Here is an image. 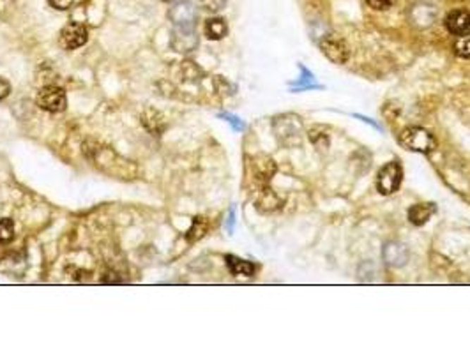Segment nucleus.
I'll return each mask as SVG.
<instances>
[{"instance_id": "nucleus-15", "label": "nucleus", "mask_w": 470, "mask_h": 353, "mask_svg": "<svg viewBox=\"0 0 470 353\" xmlns=\"http://www.w3.org/2000/svg\"><path fill=\"white\" fill-rule=\"evenodd\" d=\"M454 51L458 57L463 58H470V32H463L462 36L458 37L454 44Z\"/></svg>"}, {"instance_id": "nucleus-22", "label": "nucleus", "mask_w": 470, "mask_h": 353, "mask_svg": "<svg viewBox=\"0 0 470 353\" xmlns=\"http://www.w3.org/2000/svg\"><path fill=\"white\" fill-rule=\"evenodd\" d=\"M163 2H175V0H163Z\"/></svg>"}, {"instance_id": "nucleus-17", "label": "nucleus", "mask_w": 470, "mask_h": 353, "mask_svg": "<svg viewBox=\"0 0 470 353\" xmlns=\"http://www.w3.org/2000/svg\"><path fill=\"white\" fill-rule=\"evenodd\" d=\"M198 4H200L202 9L209 13H218L225 8L226 0H198Z\"/></svg>"}, {"instance_id": "nucleus-1", "label": "nucleus", "mask_w": 470, "mask_h": 353, "mask_svg": "<svg viewBox=\"0 0 470 353\" xmlns=\"http://www.w3.org/2000/svg\"><path fill=\"white\" fill-rule=\"evenodd\" d=\"M400 143L405 147L407 150H412V152H421V154H430L431 150L437 147L433 135L430 131L423 128H407L403 129L402 135H400Z\"/></svg>"}, {"instance_id": "nucleus-20", "label": "nucleus", "mask_w": 470, "mask_h": 353, "mask_svg": "<svg viewBox=\"0 0 470 353\" xmlns=\"http://www.w3.org/2000/svg\"><path fill=\"white\" fill-rule=\"evenodd\" d=\"M9 92H11V83H9L8 80L0 78V101L8 97Z\"/></svg>"}, {"instance_id": "nucleus-7", "label": "nucleus", "mask_w": 470, "mask_h": 353, "mask_svg": "<svg viewBox=\"0 0 470 353\" xmlns=\"http://www.w3.org/2000/svg\"><path fill=\"white\" fill-rule=\"evenodd\" d=\"M168 18L172 20V23L175 27L194 25L197 13H194V8L191 2H187V0H180V2H177V4L168 11Z\"/></svg>"}, {"instance_id": "nucleus-21", "label": "nucleus", "mask_w": 470, "mask_h": 353, "mask_svg": "<svg viewBox=\"0 0 470 353\" xmlns=\"http://www.w3.org/2000/svg\"><path fill=\"white\" fill-rule=\"evenodd\" d=\"M221 118H226V120L230 122V124L233 125L235 129H245V124H242L241 120H239L237 117H233V115H228V113H223Z\"/></svg>"}, {"instance_id": "nucleus-8", "label": "nucleus", "mask_w": 470, "mask_h": 353, "mask_svg": "<svg viewBox=\"0 0 470 353\" xmlns=\"http://www.w3.org/2000/svg\"><path fill=\"white\" fill-rule=\"evenodd\" d=\"M384 260L391 267H403L409 260V249L402 242H389L384 246Z\"/></svg>"}, {"instance_id": "nucleus-2", "label": "nucleus", "mask_w": 470, "mask_h": 353, "mask_svg": "<svg viewBox=\"0 0 470 353\" xmlns=\"http://www.w3.org/2000/svg\"><path fill=\"white\" fill-rule=\"evenodd\" d=\"M403 179V170L402 164L391 161V163L385 164L377 175V190L381 191V194H392L400 190Z\"/></svg>"}, {"instance_id": "nucleus-11", "label": "nucleus", "mask_w": 470, "mask_h": 353, "mask_svg": "<svg viewBox=\"0 0 470 353\" xmlns=\"http://www.w3.org/2000/svg\"><path fill=\"white\" fill-rule=\"evenodd\" d=\"M437 207L433 204H417L414 207H410L409 211V219L412 225L423 226L424 223H428L431 219V216L435 214Z\"/></svg>"}, {"instance_id": "nucleus-12", "label": "nucleus", "mask_w": 470, "mask_h": 353, "mask_svg": "<svg viewBox=\"0 0 470 353\" xmlns=\"http://www.w3.org/2000/svg\"><path fill=\"white\" fill-rule=\"evenodd\" d=\"M226 265H228L230 272H232L233 275H246V278H252L256 271V267L252 264V261L241 260V258L232 256V254L226 256Z\"/></svg>"}, {"instance_id": "nucleus-5", "label": "nucleus", "mask_w": 470, "mask_h": 353, "mask_svg": "<svg viewBox=\"0 0 470 353\" xmlns=\"http://www.w3.org/2000/svg\"><path fill=\"white\" fill-rule=\"evenodd\" d=\"M87 39H89L87 27L78 22H69L61 32L62 47L68 48V50H75V48L83 47V44L87 43Z\"/></svg>"}, {"instance_id": "nucleus-13", "label": "nucleus", "mask_w": 470, "mask_h": 353, "mask_svg": "<svg viewBox=\"0 0 470 353\" xmlns=\"http://www.w3.org/2000/svg\"><path fill=\"white\" fill-rule=\"evenodd\" d=\"M228 32V25L223 18H211L205 22V36L212 41L223 39Z\"/></svg>"}, {"instance_id": "nucleus-14", "label": "nucleus", "mask_w": 470, "mask_h": 353, "mask_svg": "<svg viewBox=\"0 0 470 353\" xmlns=\"http://www.w3.org/2000/svg\"><path fill=\"white\" fill-rule=\"evenodd\" d=\"M207 221H205V218H194L193 219V226L190 228V232H187V239L190 240H198L202 239V237L205 235V232H207Z\"/></svg>"}, {"instance_id": "nucleus-18", "label": "nucleus", "mask_w": 470, "mask_h": 353, "mask_svg": "<svg viewBox=\"0 0 470 353\" xmlns=\"http://www.w3.org/2000/svg\"><path fill=\"white\" fill-rule=\"evenodd\" d=\"M366 2H368V6H370V8L377 9V11H384V9L391 8L396 0H366Z\"/></svg>"}, {"instance_id": "nucleus-9", "label": "nucleus", "mask_w": 470, "mask_h": 353, "mask_svg": "<svg viewBox=\"0 0 470 353\" xmlns=\"http://www.w3.org/2000/svg\"><path fill=\"white\" fill-rule=\"evenodd\" d=\"M445 27L451 34H459L466 32L470 29V13L465 11V9H456V11H451L445 18Z\"/></svg>"}, {"instance_id": "nucleus-19", "label": "nucleus", "mask_w": 470, "mask_h": 353, "mask_svg": "<svg viewBox=\"0 0 470 353\" xmlns=\"http://www.w3.org/2000/svg\"><path fill=\"white\" fill-rule=\"evenodd\" d=\"M48 2H50L55 9H61V11H64V9L71 8L75 0H48Z\"/></svg>"}, {"instance_id": "nucleus-4", "label": "nucleus", "mask_w": 470, "mask_h": 353, "mask_svg": "<svg viewBox=\"0 0 470 353\" xmlns=\"http://www.w3.org/2000/svg\"><path fill=\"white\" fill-rule=\"evenodd\" d=\"M320 50L334 64H345L350 57V48L347 41L341 39L336 34H327L320 39Z\"/></svg>"}, {"instance_id": "nucleus-6", "label": "nucleus", "mask_w": 470, "mask_h": 353, "mask_svg": "<svg viewBox=\"0 0 470 353\" xmlns=\"http://www.w3.org/2000/svg\"><path fill=\"white\" fill-rule=\"evenodd\" d=\"M198 44V36L194 25H180L173 29L172 47L177 51H191Z\"/></svg>"}, {"instance_id": "nucleus-3", "label": "nucleus", "mask_w": 470, "mask_h": 353, "mask_svg": "<svg viewBox=\"0 0 470 353\" xmlns=\"http://www.w3.org/2000/svg\"><path fill=\"white\" fill-rule=\"evenodd\" d=\"M36 103L41 110L51 111V113H61L68 106V99H66L64 89L55 85L43 87V89L37 92Z\"/></svg>"}, {"instance_id": "nucleus-16", "label": "nucleus", "mask_w": 470, "mask_h": 353, "mask_svg": "<svg viewBox=\"0 0 470 353\" xmlns=\"http://www.w3.org/2000/svg\"><path fill=\"white\" fill-rule=\"evenodd\" d=\"M15 237V223L13 219H0V242H9Z\"/></svg>"}, {"instance_id": "nucleus-10", "label": "nucleus", "mask_w": 470, "mask_h": 353, "mask_svg": "<svg viewBox=\"0 0 470 353\" xmlns=\"http://www.w3.org/2000/svg\"><path fill=\"white\" fill-rule=\"evenodd\" d=\"M274 171H276V164H274V161L269 159V157H259L256 163H253V177H255L259 182H269Z\"/></svg>"}]
</instances>
